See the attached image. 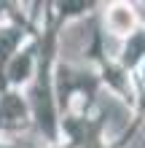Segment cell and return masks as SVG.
Returning <instances> with one entry per match:
<instances>
[{
	"label": "cell",
	"instance_id": "6da1fadb",
	"mask_svg": "<svg viewBox=\"0 0 145 148\" xmlns=\"http://www.w3.org/2000/svg\"><path fill=\"white\" fill-rule=\"evenodd\" d=\"M30 124V105L27 97L8 89L0 92V129L3 132H19Z\"/></svg>",
	"mask_w": 145,
	"mask_h": 148
},
{
	"label": "cell",
	"instance_id": "7a4b0ae2",
	"mask_svg": "<svg viewBox=\"0 0 145 148\" xmlns=\"http://www.w3.org/2000/svg\"><path fill=\"white\" fill-rule=\"evenodd\" d=\"M38 73V54H35V46H24L19 49L16 54L5 62L3 67V75L8 86H24V84H32V75Z\"/></svg>",
	"mask_w": 145,
	"mask_h": 148
},
{
	"label": "cell",
	"instance_id": "3957f363",
	"mask_svg": "<svg viewBox=\"0 0 145 148\" xmlns=\"http://www.w3.org/2000/svg\"><path fill=\"white\" fill-rule=\"evenodd\" d=\"M137 27V14H134V5L129 3H113L105 8V30L108 35H113L118 40H126Z\"/></svg>",
	"mask_w": 145,
	"mask_h": 148
},
{
	"label": "cell",
	"instance_id": "277c9868",
	"mask_svg": "<svg viewBox=\"0 0 145 148\" xmlns=\"http://www.w3.org/2000/svg\"><path fill=\"white\" fill-rule=\"evenodd\" d=\"M118 54H121L118 57V65H121L126 73H129L132 67H137V65L145 62V24L140 30H134L132 35L124 40V46H121Z\"/></svg>",
	"mask_w": 145,
	"mask_h": 148
},
{
	"label": "cell",
	"instance_id": "5b68a950",
	"mask_svg": "<svg viewBox=\"0 0 145 148\" xmlns=\"http://www.w3.org/2000/svg\"><path fill=\"white\" fill-rule=\"evenodd\" d=\"M137 105H140V113L145 116V86H142V92L137 94Z\"/></svg>",
	"mask_w": 145,
	"mask_h": 148
},
{
	"label": "cell",
	"instance_id": "8992f818",
	"mask_svg": "<svg viewBox=\"0 0 145 148\" xmlns=\"http://www.w3.org/2000/svg\"><path fill=\"white\" fill-rule=\"evenodd\" d=\"M0 148H19L16 143H8V140H0Z\"/></svg>",
	"mask_w": 145,
	"mask_h": 148
},
{
	"label": "cell",
	"instance_id": "52a82bcc",
	"mask_svg": "<svg viewBox=\"0 0 145 148\" xmlns=\"http://www.w3.org/2000/svg\"><path fill=\"white\" fill-rule=\"evenodd\" d=\"M140 73H142V86H145V62L140 65Z\"/></svg>",
	"mask_w": 145,
	"mask_h": 148
}]
</instances>
